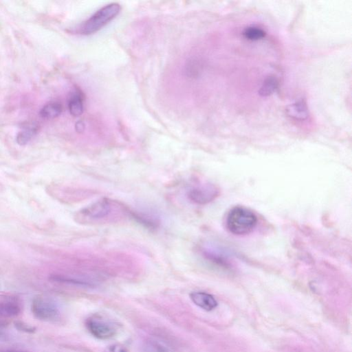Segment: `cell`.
<instances>
[{"mask_svg": "<svg viewBox=\"0 0 352 352\" xmlns=\"http://www.w3.org/2000/svg\"><path fill=\"white\" fill-rule=\"evenodd\" d=\"M120 9V4L117 3L104 6L82 23L77 28L76 32L81 34H90L97 32L114 19Z\"/></svg>", "mask_w": 352, "mask_h": 352, "instance_id": "obj_2", "label": "cell"}, {"mask_svg": "<svg viewBox=\"0 0 352 352\" xmlns=\"http://www.w3.org/2000/svg\"><path fill=\"white\" fill-rule=\"evenodd\" d=\"M146 352H168L164 347L157 343H149L146 348Z\"/></svg>", "mask_w": 352, "mask_h": 352, "instance_id": "obj_18", "label": "cell"}, {"mask_svg": "<svg viewBox=\"0 0 352 352\" xmlns=\"http://www.w3.org/2000/svg\"><path fill=\"white\" fill-rule=\"evenodd\" d=\"M36 131V128L33 125L25 127L23 131L18 133L16 136L17 143L20 145L26 144L34 136Z\"/></svg>", "mask_w": 352, "mask_h": 352, "instance_id": "obj_14", "label": "cell"}, {"mask_svg": "<svg viewBox=\"0 0 352 352\" xmlns=\"http://www.w3.org/2000/svg\"><path fill=\"white\" fill-rule=\"evenodd\" d=\"M115 206L113 201L102 198L80 210L75 217L80 223L100 221L110 217Z\"/></svg>", "mask_w": 352, "mask_h": 352, "instance_id": "obj_3", "label": "cell"}, {"mask_svg": "<svg viewBox=\"0 0 352 352\" xmlns=\"http://www.w3.org/2000/svg\"><path fill=\"white\" fill-rule=\"evenodd\" d=\"M257 221V217L252 210L245 207L236 206L227 215L226 227L233 234L244 235L255 228Z\"/></svg>", "mask_w": 352, "mask_h": 352, "instance_id": "obj_1", "label": "cell"}, {"mask_svg": "<svg viewBox=\"0 0 352 352\" xmlns=\"http://www.w3.org/2000/svg\"><path fill=\"white\" fill-rule=\"evenodd\" d=\"M89 332L96 338L107 340L117 333V327L111 320L100 315H93L86 320Z\"/></svg>", "mask_w": 352, "mask_h": 352, "instance_id": "obj_4", "label": "cell"}, {"mask_svg": "<svg viewBox=\"0 0 352 352\" xmlns=\"http://www.w3.org/2000/svg\"><path fill=\"white\" fill-rule=\"evenodd\" d=\"M76 129L78 132H82L85 129V124L82 121H79L76 124Z\"/></svg>", "mask_w": 352, "mask_h": 352, "instance_id": "obj_19", "label": "cell"}, {"mask_svg": "<svg viewBox=\"0 0 352 352\" xmlns=\"http://www.w3.org/2000/svg\"><path fill=\"white\" fill-rule=\"evenodd\" d=\"M62 111V106L58 102H50L45 104L41 110L40 115L45 119L58 117Z\"/></svg>", "mask_w": 352, "mask_h": 352, "instance_id": "obj_11", "label": "cell"}, {"mask_svg": "<svg viewBox=\"0 0 352 352\" xmlns=\"http://www.w3.org/2000/svg\"><path fill=\"white\" fill-rule=\"evenodd\" d=\"M287 113L298 120H304L308 117V109L305 102L302 100L296 102L287 107Z\"/></svg>", "mask_w": 352, "mask_h": 352, "instance_id": "obj_10", "label": "cell"}, {"mask_svg": "<svg viewBox=\"0 0 352 352\" xmlns=\"http://www.w3.org/2000/svg\"><path fill=\"white\" fill-rule=\"evenodd\" d=\"M14 325L18 331L28 333H34L36 329L35 327L20 320L15 321Z\"/></svg>", "mask_w": 352, "mask_h": 352, "instance_id": "obj_16", "label": "cell"}, {"mask_svg": "<svg viewBox=\"0 0 352 352\" xmlns=\"http://www.w3.org/2000/svg\"><path fill=\"white\" fill-rule=\"evenodd\" d=\"M68 107L72 116H80L83 112V103L81 96L78 94L73 95L69 100Z\"/></svg>", "mask_w": 352, "mask_h": 352, "instance_id": "obj_12", "label": "cell"}, {"mask_svg": "<svg viewBox=\"0 0 352 352\" xmlns=\"http://www.w3.org/2000/svg\"><path fill=\"white\" fill-rule=\"evenodd\" d=\"M188 199L198 204L210 202L218 195V190L211 184H204L193 188L188 192Z\"/></svg>", "mask_w": 352, "mask_h": 352, "instance_id": "obj_6", "label": "cell"}, {"mask_svg": "<svg viewBox=\"0 0 352 352\" xmlns=\"http://www.w3.org/2000/svg\"><path fill=\"white\" fill-rule=\"evenodd\" d=\"M8 352H24V351H16V350H12V351H10Z\"/></svg>", "mask_w": 352, "mask_h": 352, "instance_id": "obj_20", "label": "cell"}, {"mask_svg": "<svg viewBox=\"0 0 352 352\" xmlns=\"http://www.w3.org/2000/svg\"><path fill=\"white\" fill-rule=\"evenodd\" d=\"M278 86V80L274 76L267 77L263 82L258 93L261 96H267L272 94Z\"/></svg>", "mask_w": 352, "mask_h": 352, "instance_id": "obj_13", "label": "cell"}, {"mask_svg": "<svg viewBox=\"0 0 352 352\" xmlns=\"http://www.w3.org/2000/svg\"><path fill=\"white\" fill-rule=\"evenodd\" d=\"M104 352H129L128 350L120 344H112L107 346Z\"/></svg>", "mask_w": 352, "mask_h": 352, "instance_id": "obj_17", "label": "cell"}, {"mask_svg": "<svg viewBox=\"0 0 352 352\" xmlns=\"http://www.w3.org/2000/svg\"><path fill=\"white\" fill-rule=\"evenodd\" d=\"M31 309L35 318L43 321L55 320L59 315L56 304L43 296H37L33 299Z\"/></svg>", "mask_w": 352, "mask_h": 352, "instance_id": "obj_5", "label": "cell"}, {"mask_svg": "<svg viewBox=\"0 0 352 352\" xmlns=\"http://www.w3.org/2000/svg\"><path fill=\"white\" fill-rule=\"evenodd\" d=\"M190 298L195 305L207 311L215 309L218 305L213 296L203 292H192Z\"/></svg>", "mask_w": 352, "mask_h": 352, "instance_id": "obj_8", "label": "cell"}, {"mask_svg": "<svg viewBox=\"0 0 352 352\" xmlns=\"http://www.w3.org/2000/svg\"><path fill=\"white\" fill-rule=\"evenodd\" d=\"M22 309L20 300L16 297L5 296L0 299V316L13 318L17 316Z\"/></svg>", "mask_w": 352, "mask_h": 352, "instance_id": "obj_7", "label": "cell"}, {"mask_svg": "<svg viewBox=\"0 0 352 352\" xmlns=\"http://www.w3.org/2000/svg\"><path fill=\"white\" fill-rule=\"evenodd\" d=\"M244 36L249 40L256 41L263 38L265 31L258 27L252 26L247 28L244 31Z\"/></svg>", "mask_w": 352, "mask_h": 352, "instance_id": "obj_15", "label": "cell"}, {"mask_svg": "<svg viewBox=\"0 0 352 352\" xmlns=\"http://www.w3.org/2000/svg\"><path fill=\"white\" fill-rule=\"evenodd\" d=\"M132 218L149 229H155L160 224L159 219L153 215L142 212H129Z\"/></svg>", "mask_w": 352, "mask_h": 352, "instance_id": "obj_9", "label": "cell"}]
</instances>
